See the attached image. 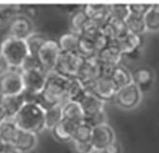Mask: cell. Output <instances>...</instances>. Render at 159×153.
<instances>
[{
  "mask_svg": "<svg viewBox=\"0 0 159 153\" xmlns=\"http://www.w3.org/2000/svg\"><path fill=\"white\" fill-rule=\"evenodd\" d=\"M68 79L51 72L47 75V80L39 96V104L44 109L54 106L62 105L69 101L67 95Z\"/></svg>",
  "mask_w": 159,
  "mask_h": 153,
  "instance_id": "cell-1",
  "label": "cell"
},
{
  "mask_svg": "<svg viewBox=\"0 0 159 153\" xmlns=\"http://www.w3.org/2000/svg\"><path fill=\"white\" fill-rule=\"evenodd\" d=\"M45 109L37 102H25L14 117L19 129L39 133L44 129Z\"/></svg>",
  "mask_w": 159,
  "mask_h": 153,
  "instance_id": "cell-2",
  "label": "cell"
},
{
  "mask_svg": "<svg viewBox=\"0 0 159 153\" xmlns=\"http://www.w3.org/2000/svg\"><path fill=\"white\" fill-rule=\"evenodd\" d=\"M1 53L11 68L19 69L25 57L29 55L24 39L6 36L0 41Z\"/></svg>",
  "mask_w": 159,
  "mask_h": 153,
  "instance_id": "cell-3",
  "label": "cell"
},
{
  "mask_svg": "<svg viewBox=\"0 0 159 153\" xmlns=\"http://www.w3.org/2000/svg\"><path fill=\"white\" fill-rule=\"evenodd\" d=\"M84 58L77 52L63 53L61 52L53 72L62 78L70 79L76 78Z\"/></svg>",
  "mask_w": 159,
  "mask_h": 153,
  "instance_id": "cell-4",
  "label": "cell"
},
{
  "mask_svg": "<svg viewBox=\"0 0 159 153\" xmlns=\"http://www.w3.org/2000/svg\"><path fill=\"white\" fill-rule=\"evenodd\" d=\"M61 53L58 41L54 38H47L37 53L36 56L39 58L41 68L47 75L53 72Z\"/></svg>",
  "mask_w": 159,
  "mask_h": 153,
  "instance_id": "cell-5",
  "label": "cell"
},
{
  "mask_svg": "<svg viewBox=\"0 0 159 153\" xmlns=\"http://www.w3.org/2000/svg\"><path fill=\"white\" fill-rule=\"evenodd\" d=\"M24 91L21 71L19 69L11 68L7 72L0 75V94L4 96L20 95Z\"/></svg>",
  "mask_w": 159,
  "mask_h": 153,
  "instance_id": "cell-6",
  "label": "cell"
},
{
  "mask_svg": "<svg viewBox=\"0 0 159 153\" xmlns=\"http://www.w3.org/2000/svg\"><path fill=\"white\" fill-rule=\"evenodd\" d=\"M114 101L123 109L130 110L138 106L142 101V90L133 82L117 90Z\"/></svg>",
  "mask_w": 159,
  "mask_h": 153,
  "instance_id": "cell-7",
  "label": "cell"
},
{
  "mask_svg": "<svg viewBox=\"0 0 159 153\" xmlns=\"http://www.w3.org/2000/svg\"><path fill=\"white\" fill-rule=\"evenodd\" d=\"M104 75L103 66L96 56L84 58L77 75V79L87 87L93 81Z\"/></svg>",
  "mask_w": 159,
  "mask_h": 153,
  "instance_id": "cell-8",
  "label": "cell"
},
{
  "mask_svg": "<svg viewBox=\"0 0 159 153\" xmlns=\"http://www.w3.org/2000/svg\"><path fill=\"white\" fill-rule=\"evenodd\" d=\"M87 90L91 92L100 100L107 102L109 101H113L117 93V87L113 83V81L107 75L101 76L91 84H89Z\"/></svg>",
  "mask_w": 159,
  "mask_h": 153,
  "instance_id": "cell-9",
  "label": "cell"
},
{
  "mask_svg": "<svg viewBox=\"0 0 159 153\" xmlns=\"http://www.w3.org/2000/svg\"><path fill=\"white\" fill-rule=\"evenodd\" d=\"M21 77L24 87L23 92L33 95H39L47 80V74L43 70L21 71Z\"/></svg>",
  "mask_w": 159,
  "mask_h": 153,
  "instance_id": "cell-10",
  "label": "cell"
},
{
  "mask_svg": "<svg viewBox=\"0 0 159 153\" xmlns=\"http://www.w3.org/2000/svg\"><path fill=\"white\" fill-rule=\"evenodd\" d=\"M115 140V132L113 130V128L108 124V123L92 127L90 143H91L96 151L102 152Z\"/></svg>",
  "mask_w": 159,
  "mask_h": 153,
  "instance_id": "cell-11",
  "label": "cell"
},
{
  "mask_svg": "<svg viewBox=\"0 0 159 153\" xmlns=\"http://www.w3.org/2000/svg\"><path fill=\"white\" fill-rule=\"evenodd\" d=\"M34 32V26L31 18L23 13L13 16L8 21L7 36L25 39L30 34Z\"/></svg>",
  "mask_w": 159,
  "mask_h": 153,
  "instance_id": "cell-12",
  "label": "cell"
},
{
  "mask_svg": "<svg viewBox=\"0 0 159 153\" xmlns=\"http://www.w3.org/2000/svg\"><path fill=\"white\" fill-rule=\"evenodd\" d=\"M96 56L99 60L100 63L102 64V66H103L104 75L107 76L109 75L113 68H115L118 65H121V62L124 57L122 53L113 43H110L106 48L97 53Z\"/></svg>",
  "mask_w": 159,
  "mask_h": 153,
  "instance_id": "cell-13",
  "label": "cell"
},
{
  "mask_svg": "<svg viewBox=\"0 0 159 153\" xmlns=\"http://www.w3.org/2000/svg\"><path fill=\"white\" fill-rule=\"evenodd\" d=\"M89 19L103 28L110 19L109 4H85L82 6Z\"/></svg>",
  "mask_w": 159,
  "mask_h": 153,
  "instance_id": "cell-14",
  "label": "cell"
},
{
  "mask_svg": "<svg viewBox=\"0 0 159 153\" xmlns=\"http://www.w3.org/2000/svg\"><path fill=\"white\" fill-rule=\"evenodd\" d=\"M24 103L25 101L22 94L16 96L3 95L1 102H0V109L2 110L5 119H14V117L20 110Z\"/></svg>",
  "mask_w": 159,
  "mask_h": 153,
  "instance_id": "cell-15",
  "label": "cell"
},
{
  "mask_svg": "<svg viewBox=\"0 0 159 153\" xmlns=\"http://www.w3.org/2000/svg\"><path fill=\"white\" fill-rule=\"evenodd\" d=\"M102 32L108 38L110 43L115 42L129 33L126 22L114 18L109 19V21L102 28Z\"/></svg>",
  "mask_w": 159,
  "mask_h": 153,
  "instance_id": "cell-16",
  "label": "cell"
},
{
  "mask_svg": "<svg viewBox=\"0 0 159 153\" xmlns=\"http://www.w3.org/2000/svg\"><path fill=\"white\" fill-rule=\"evenodd\" d=\"M38 144V134L27 130L19 129L14 146L20 153H26L36 147Z\"/></svg>",
  "mask_w": 159,
  "mask_h": 153,
  "instance_id": "cell-17",
  "label": "cell"
},
{
  "mask_svg": "<svg viewBox=\"0 0 159 153\" xmlns=\"http://www.w3.org/2000/svg\"><path fill=\"white\" fill-rule=\"evenodd\" d=\"M61 107H62L63 120H66L74 124L82 123L85 120L84 112L79 101L69 100L64 104H62Z\"/></svg>",
  "mask_w": 159,
  "mask_h": 153,
  "instance_id": "cell-18",
  "label": "cell"
},
{
  "mask_svg": "<svg viewBox=\"0 0 159 153\" xmlns=\"http://www.w3.org/2000/svg\"><path fill=\"white\" fill-rule=\"evenodd\" d=\"M141 42V37L136 36L131 33H128L115 42H113V44L117 47L123 56H126L133 54L140 47Z\"/></svg>",
  "mask_w": 159,
  "mask_h": 153,
  "instance_id": "cell-19",
  "label": "cell"
},
{
  "mask_svg": "<svg viewBox=\"0 0 159 153\" xmlns=\"http://www.w3.org/2000/svg\"><path fill=\"white\" fill-rule=\"evenodd\" d=\"M79 102H80V104H81V106L84 112L85 117L91 116V115H93L99 111L105 110L106 102L103 101L102 100H100L98 97H96L94 94L89 92L88 90L85 93L84 98Z\"/></svg>",
  "mask_w": 159,
  "mask_h": 153,
  "instance_id": "cell-20",
  "label": "cell"
},
{
  "mask_svg": "<svg viewBox=\"0 0 159 153\" xmlns=\"http://www.w3.org/2000/svg\"><path fill=\"white\" fill-rule=\"evenodd\" d=\"M76 124H77L68 122L66 120H62L57 125H55L50 131L52 132L53 136L58 141H60V142L71 143L73 131Z\"/></svg>",
  "mask_w": 159,
  "mask_h": 153,
  "instance_id": "cell-21",
  "label": "cell"
},
{
  "mask_svg": "<svg viewBox=\"0 0 159 153\" xmlns=\"http://www.w3.org/2000/svg\"><path fill=\"white\" fill-rule=\"evenodd\" d=\"M132 82L137 85L141 90L149 88L154 80L153 72L150 68L141 67L137 68L131 73Z\"/></svg>",
  "mask_w": 159,
  "mask_h": 153,
  "instance_id": "cell-22",
  "label": "cell"
},
{
  "mask_svg": "<svg viewBox=\"0 0 159 153\" xmlns=\"http://www.w3.org/2000/svg\"><path fill=\"white\" fill-rule=\"evenodd\" d=\"M19 128L14 119H4L0 123V139L5 144H14Z\"/></svg>",
  "mask_w": 159,
  "mask_h": 153,
  "instance_id": "cell-23",
  "label": "cell"
},
{
  "mask_svg": "<svg viewBox=\"0 0 159 153\" xmlns=\"http://www.w3.org/2000/svg\"><path fill=\"white\" fill-rule=\"evenodd\" d=\"M108 76L117 87V89H120L132 82L131 72L129 71V69H127L122 64L113 68Z\"/></svg>",
  "mask_w": 159,
  "mask_h": 153,
  "instance_id": "cell-24",
  "label": "cell"
},
{
  "mask_svg": "<svg viewBox=\"0 0 159 153\" xmlns=\"http://www.w3.org/2000/svg\"><path fill=\"white\" fill-rule=\"evenodd\" d=\"M80 40V36L73 32L68 31L62 34L57 39L60 49L63 53H74L78 50V44Z\"/></svg>",
  "mask_w": 159,
  "mask_h": 153,
  "instance_id": "cell-25",
  "label": "cell"
},
{
  "mask_svg": "<svg viewBox=\"0 0 159 153\" xmlns=\"http://www.w3.org/2000/svg\"><path fill=\"white\" fill-rule=\"evenodd\" d=\"M88 20V16H86L85 11L83 7L75 9L69 16V29L70 32H73L77 34H81V32Z\"/></svg>",
  "mask_w": 159,
  "mask_h": 153,
  "instance_id": "cell-26",
  "label": "cell"
},
{
  "mask_svg": "<svg viewBox=\"0 0 159 153\" xmlns=\"http://www.w3.org/2000/svg\"><path fill=\"white\" fill-rule=\"evenodd\" d=\"M63 120L62 107L61 105H54L45 109L44 115V129L51 130V129Z\"/></svg>",
  "mask_w": 159,
  "mask_h": 153,
  "instance_id": "cell-27",
  "label": "cell"
},
{
  "mask_svg": "<svg viewBox=\"0 0 159 153\" xmlns=\"http://www.w3.org/2000/svg\"><path fill=\"white\" fill-rule=\"evenodd\" d=\"M86 92H87V88L77 78L68 79L67 95L69 100L80 101L84 98Z\"/></svg>",
  "mask_w": 159,
  "mask_h": 153,
  "instance_id": "cell-28",
  "label": "cell"
},
{
  "mask_svg": "<svg viewBox=\"0 0 159 153\" xmlns=\"http://www.w3.org/2000/svg\"><path fill=\"white\" fill-rule=\"evenodd\" d=\"M144 22L147 32L159 31V8L158 4H152L151 9L144 16Z\"/></svg>",
  "mask_w": 159,
  "mask_h": 153,
  "instance_id": "cell-29",
  "label": "cell"
},
{
  "mask_svg": "<svg viewBox=\"0 0 159 153\" xmlns=\"http://www.w3.org/2000/svg\"><path fill=\"white\" fill-rule=\"evenodd\" d=\"M46 39H47V38L45 37L44 34L39 33V32L34 31L32 34H30L29 36L24 39L29 54L37 55V53L40 49V47L42 46V44L45 42Z\"/></svg>",
  "mask_w": 159,
  "mask_h": 153,
  "instance_id": "cell-30",
  "label": "cell"
},
{
  "mask_svg": "<svg viewBox=\"0 0 159 153\" xmlns=\"http://www.w3.org/2000/svg\"><path fill=\"white\" fill-rule=\"evenodd\" d=\"M125 22H126L129 33L141 37L143 34L147 32L145 22H144V17L129 15L128 18L125 20Z\"/></svg>",
  "mask_w": 159,
  "mask_h": 153,
  "instance_id": "cell-31",
  "label": "cell"
},
{
  "mask_svg": "<svg viewBox=\"0 0 159 153\" xmlns=\"http://www.w3.org/2000/svg\"><path fill=\"white\" fill-rule=\"evenodd\" d=\"M91 133H92L91 125H89L84 121L82 123H79L75 125L73 135H72V141H78V142H90Z\"/></svg>",
  "mask_w": 159,
  "mask_h": 153,
  "instance_id": "cell-32",
  "label": "cell"
},
{
  "mask_svg": "<svg viewBox=\"0 0 159 153\" xmlns=\"http://www.w3.org/2000/svg\"><path fill=\"white\" fill-rule=\"evenodd\" d=\"M77 53L79 55H81L84 58L94 56L97 54L92 40L86 38H84V37H80Z\"/></svg>",
  "mask_w": 159,
  "mask_h": 153,
  "instance_id": "cell-33",
  "label": "cell"
},
{
  "mask_svg": "<svg viewBox=\"0 0 159 153\" xmlns=\"http://www.w3.org/2000/svg\"><path fill=\"white\" fill-rule=\"evenodd\" d=\"M110 18L125 21L130 15L129 4H109Z\"/></svg>",
  "mask_w": 159,
  "mask_h": 153,
  "instance_id": "cell-34",
  "label": "cell"
},
{
  "mask_svg": "<svg viewBox=\"0 0 159 153\" xmlns=\"http://www.w3.org/2000/svg\"><path fill=\"white\" fill-rule=\"evenodd\" d=\"M101 31H102V27L100 25H98L93 20L88 18V20L86 21V23L84 24V26L81 32L80 37H84V38H86L89 39H92L97 36V34H99L101 33Z\"/></svg>",
  "mask_w": 159,
  "mask_h": 153,
  "instance_id": "cell-35",
  "label": "cell"
},
{
  "mask_svg": "<svg viewBox=\"0 0 159 153\" xmlns=\"http://www.w3.org/2000/svg\"><path fill=\"white\" fill-rule=\"evenodd\" d=\"M19 70L20 71H31V70H42V68L38 56L36 55L29 54L22 62Z\"/></svg>",
  "mask_w": 159,
  "mask_h": 153,
  "instance_id": "cell-36",
  "label": "cell"
},
{
  "mask_svg": "<svg viewBox=\"0 0 159 153\" xmlns=\"http://www.w3.org/2000/svg\"><path fill=\"white\" fill-rule=\"evenodd\" d=\"M84 122H86L89 125H91L92 127L103 124H107V116L105 110L99 111L91 116L85 117Z\"/></svg>",
  "mask_w": 159,
  "mask_h": 153,
  "instance_id": "cell-37",
  "label": "cell"
},
{
  "mask_svg": "<svg viewBox=\"0 0 159 153\" xmlns=\"http://www.w3.org/2000/svg\"><path fill=\"white\" fill-rule=\"evenodd\" d=\"M152 4H129L130 15L144 17L147 11L151 9Z\"/></svg>",
  "mask_w": 159,
  "mask_h": 153,
  "instance_id": "cell-38",
  "label": "cell"
},
{
  "mask_svg": "<svg viewBox=\"0 0 159 153\" xmlns=\"http://www.w3.org/2000/svg\"><path fill=\"white\" fill-rule=\"evenodd\" d=\"M73 148L76 153H93L96 151L90 142H78V141H72Z\"/></svg>",
  "mask_w": 159,
  "mask_h": 153,
  "instance_id": "cell-39",
  "label": "cell"
},
{
  "mask_svg": "<svg viewBox=\"0 0 159 153\" xmlns=\"http://www.w3.org/2000/svg\"><path fill=\"white\" fill-rule=\"evenodd\" d=\"M91 40L93 42V45H94V48L96 50V53H99L101 50H103L104 48H106L107 45L110 44V41L108 40V38L105 36L102 31H101V33L99 34H97V36L94 38H92Z\"/></svg>",
  "mask_w": 159,
  "mask_h": 153,
  "instance_id": "cell-40",
  "label": "cell"
},
{
  "mask_svg": "<svg viewBox=\"0 0 159 153\" xmlns=\"http://www.w3.org/2000/svg\"><path fill=\"white\" fill-rule=\"evenodd\" d=\"M122 152V148L120 144L117 142V140H115L114 142H112L111 144H109L102 153H121Z\"/></svg>",
  "mask_w": 159,
  "mask_h": 153,
  "instance_id": "cell-41",
  "label": "cell"
},
{
  "mask_svg": "<svg viewBox=\"0 0 159 153\" xmlns=\"http://www.w3.org/2000/svg\"><path fill=\"white\" fill-rule=\"evenodd\" d=\"M11 67L8 63V61H6V58L4 57V56L0 53V75L7 72L8 70H10Z\"/></svg>",
  "mask_w": 159,
  "mask_h": 153,
  "instance_id": "cell-42",
  "label": "cell"
},
{
  "mask_svg": "<svg viewBox=\"0 0 159 153\" xmlns=\"http://www.w3.org/2000/svg\"><path fill=\"white\" fill-rule=\"evenodd\" d=\"M0 153H20L13 144H4Z\"/></svg>",
  "mask_w": 159,
  "mask_h": 153,
  "instance_id": "cell-43",
  "label": "cell"
},
{
  "mask_svg": "<svg viewBox=\"0 0 159 153\" xmlns=\"http://www.w3.org/2000/svg\"><path fill=\"white\" fill-rule=\"evenodd\" d=\"M4 144H5V143H3L2 141H1V139H0V150H1V148H2V146H3Z\"/></svg>",
  "mask_w": 159,
  "mask_h": 153,
  "instance_id": "cell-44",
  "label": "cell"
},
{
  "mask_svg": "<svg viewBox=\"0 0 159 153\" xmlns=\"http://www.w3.org/2000/svg\"><path fill=\"white\" fill-rule=\"evenodd\" d=\"M93 153H102V152L101 151H94Z\"/></svg>",
  "mask_w": 159,
  "mask_h": 153,
  "instance_id": "cell-45",
  "label": "cell"
},
{
  "mask_svg": "<svg viewBox=\"0 0 159 153\" xmlns=\"http://www.w3.org/2000/svg\"><path fill=\"white\" fill-rule=\"evenodd\" d=\"M158 8H159V4H158Z\"/></svg>",
  "mask_w": 159,
  "mask_h": 153,
  "instance_id": "cell-46",
  "label": "cell"
}]
</instances>
